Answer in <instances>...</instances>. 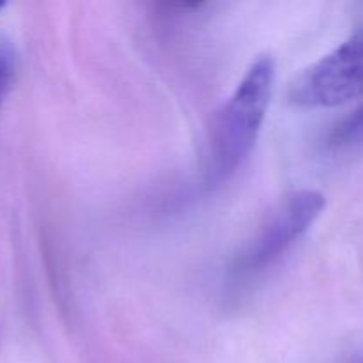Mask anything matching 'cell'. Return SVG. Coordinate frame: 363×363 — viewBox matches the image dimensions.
<instances>
[{"instance_id": "7a4b0ae2", "label": "cell", "mask_w": 363, "mask_h": 363, "mask_svg": "<svg viewBox=\"0 0 363 363\" xmlns=\"http://www.w3.org/2000/svg\"><path fill=\"white\" fill-rule=\"evenodd\" d=\"M363 96V28L308 66L291 84L289 99L301 108H332Z\"/></svg>"}, {"instance_id": "5b68a950", "label": "cell", "mask_w": 363, "mask_h": 363, "mask_svg": "<svg viewBox=\"0 0 363 363\" xmlns=\"http://www.w3.org/2000/svg\"><path fill=\"white\" fill-rule=\"evenodd\" d=\"M14 69H16L14 50L7 43H0V106L13 84Z\"/></svg>"}, {"instance_id": "3957f363", "label": "cell", "mask_w": 363, "mask_h": 363, "mask_svg": "<svg viewBox=\"0 0 363 363\" xmlns=\"http://www.w3.org/2000/svg\"><path fill=\"white\" fill-rule=\"evenodd\" d=\"M325 206V197L315 190L291 191L280 199L254 240L238 257L234 273L255 275L279 261L314 225Z\"/></svg>"}, {"instance_id": "8992f818", "label": "cell", "mask_w": 363, "mask_h": 363, "mask_svg": "<svg viewBox=\"0 0 363 363\" xmlns=\"http://www.w3.org/2000/svg\"><path fill=\"white\" fill-rule=\"evenodd\" d=\"M4 6H6V2H2V0H0V9H2Z\"/></svg>"}, {"instance_id": "6da1fadb", "label": "cell", "mask_w": 363, "mask_h": 363, "mask_svg": "<svg viewBox=\"0 0 363 363\" xmlns=\"http://www.w3.org/2000/svg\"><path fill=\"white\" fill-rule=\"evenodd\" d=\"M275 84V60L259 55L216 113L209 130L206 176L211 184L229 179L247 160L261 133Z\"/></svg>"}, {"instance_id": "277c9868", "label": "cell", "mask_w": 363, "mask_h": 363, "mask_svg": "<svg viewBox=\"0 0 363 363\" xmlns=\"http://www.w3.org/2000/svg\"><path fill=\"white\" fill-rule=\"evenodd\" d=\"M333 142L335 144H358L363 142V105L354 110L340 126H337L333 133Z\"/></svg>"}]
</instances>
